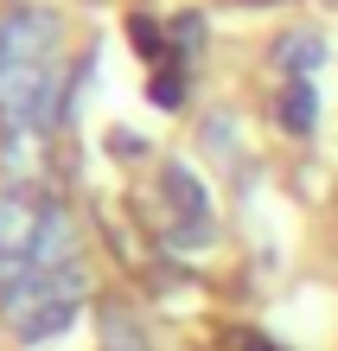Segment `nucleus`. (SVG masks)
I'll return each mask as SVG.
<instances>
[{"mask_svg": "<svg viewBox=\"0 0 338 351\" xmlns=\"http://www.w3.org/2000/svg\"><path fill=\"white\" fill-rule=\"evenodd\" d=\"M7 167H13V179H32L45 167V141L38 134H7Z\"/></svg>", "mask_w": 338, "mask_h": 351, "instance_id": "1a4fd4ad", "label": "nucleus"}, {"mask_svg": "<svg viewBox=\"0 0 338 351\" xmlns=\"http://www.w3.org/2000/svg\"><path fill=\"white\" fill-rule=\"evenodd\" d=\"M83 294H90V275H83V262H58V268H32L19 287H7V294H0V306H7L13 339L38 345V339L71 332V319H77Z\"/></svg>", "mask_w": 338, "mask_h": 351, "instance_id": "f257e3e1", "label": "nucleus"}, {"mask_svg": "<svg viewBox=\"0 0 338 351\" xmlns=\"http://www.w3.org/2000/svg\"><path fill=\"white\" fill-rule=\"evenodd\" d=\"M268 64L281 71L287 84H313V71L326 64V38L306 32V26H300V32H281V38L268 45Z\"/></svg>", "mask_w": 338, "mask_h": 351, "instance_id": "423d86ee", "label": "nucleus"}, {"mask_svg": "<svg viewBox=\"0 0 338 351\" xmlns=\"http://www.w3.org/2000/svg\"><path fill=\"white\" fill-rule=\"evenodd\" d=\"M173 45H185V51L204 45V13H179L173 19Z\"/></svg>", "mask_w": 338, "mask_h": 351, "instance_id": "9b49d317", "label": "nucleus"}, {"mask_svg": "<svg viewBox=\"0 0 338 351\" xmlns=\"http://www.w3.org/2000/svg\"><path fill=\"white\" fill-rule=\"evenodd\" d=\"M230 351H268V339H256V332H243V339L230 345Z\"/></svg>", "mask_w": 338, "mask_h": 351, "instance_id": "ddd939ff", "label": "nucleus"}, {"mask_svg": "<svg viewBox=\"0 0 338 351\" xmlns=\"http://www.w3.org/2000/svg\"><path fill=\"white\" fill-rule=\"evenodd\" d=\"M38 223H45V204H32L26 192H0V268H13V262L32 268Z\"/></svg>", "mask_w": 338, "mask_h": 351, "instance_id": "39448f33", "label": "nucleus"}, {"mask_svg": "<svg viewBox=\"0 0 338 351\" xmlns=\"http://www.w3.org/2000/svg\"><path fill=\"white\" fill-rule=\"evenodd\" d=\"M51 51H58V13L26 7V13L0 19V77L19 71V64H45Z\"/></svg>", "mask_w": 338, "mask_h": 351, "instance_id": "20e7f679", "label": "nucleus"}, {"mask_svg": "<svg viewBox=\"0 0 338 351\" xmlns=\"http://www.w3.org/2000/svg\"><path fill=\"white\" fill-rule=\"evenodd\" d=\"M64 71L51 64H19L0 77V121H7V134H45L64 121Z\"/></svg>", "mask_w": 338, "mask_h": 351, "instance_id": "f03ea898", "label": "nucleus"}, {"mask_svg": "<svg viewBox=\"0 0 338 351\" xmlns=\"http://www.w3.org/2000/svg\"><path fill=\"white\" fill-rule=\"evenodd\" d=\"M128 45L147 51V58H166V26L154 13H128Z\"/></svg>", "mask_w": 338, "mask_h": 351, "instance_id": "9d476101", "label": "nucleus"}, {"mask_svg": "<svg viewBox=\"0 0 338 351\" xmlns=\"http://www.w3.org/2000/svg\"><path fill=\"white\" fill-rule=\"evenodd\" d=\"M58 262H77V223H71V211L45 204V223H38V243H32V268H58Z\"/></svg>", "mask_w": 338, "mask_h": 351, "instance_id": "0eeeda50", "label": "nucleus"}, {"mask_svg": "<svg viewBox=\"0 0 338 351\" xmlns=\"http://www.w3.org/2000/svg\"><path fill=\"white\" fill-rule=\"evenodd\" d=\"M274 121H281L287 134H313L319 128V96H313V84H287L281 102H274Z\"/></svg>", "mask_w": 338, "mask_h": 351, "instance_id": "6e6552de", "label": "nucleus"}, {"mask_svg": "<svg viewBox=\"0 0 338 351\" xmlns=\"http://www.w3.org/2000/svg\"><path fill=\"white\" fill-rule=\"evenodd\" d=\"M160 192L173 204V250H204L210 237H217V223H210V192L192 167H160Z\"/></svg>", "mask_w": 338, "mask_h": 351, "instance_id": "7ed1b4c3", "label": "nucleus"}, {"mask_svg": "<svg viewBox=\"0 0 338 351\" xmlns=\"http://www.w3.org/2000/svg\"><path fill=\"white\" fill-rule=\"evenodd\" d=\"M154 102H166V109H173V102H179V77H160V84H154Z\"/></svg>", "mask_w": 338, "mask_h": 351, "instance_id": "f8f14e48", "label": "nucleus"}]
</instances>
